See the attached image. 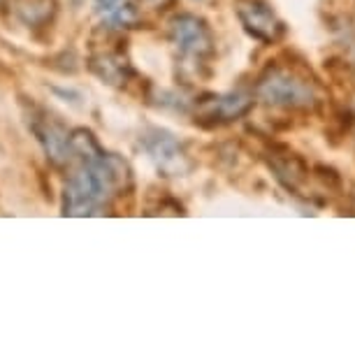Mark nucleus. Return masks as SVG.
Wrapping results in <instances>:
<instances>
[{"label":"nucleus","instance_id":"4","mask_svg":"<svg viewBox=\"0 0 355 355\" xmlns=\"http://www.w3.org/2000/svg\"><path fill=\"white\" fill-rule=\"evenodd\" d=\"M172 37L179 49L193 58H205L214 51L211 33L202 19L193 15H182L172 21Z\"/></svg>","mask_w":355,"mask_h":355},{"label":"nucleus","instance_id":"1","mask_svg":"<svg viewBox=\"0 0 355 355\" xmlns=\"http://www.w3.org/2000/svg\"><path fill=\"white\" fill-rule=\"evenodd\" d=\"M114 170L105 153L84 158V167L70 179L68 186V214H96L105 205L114 186Z\"/></svg>","mask_w":355,"mask_h":355},{"label":"nucleus","instance_id":"5","mask_svg":"<svg viewBox=\"0 0 355 355\" xmlns=\"http://www.w3.org/2000/svg\"><path fill=\"white\" fill-rule=\"evenodd\" d=\"M146 149H149L151 158L156 160V165L165 174H184L189 170L186 153L182 151V146L177 144V139L172 135H167V132H156V135L146 142Z\"/></svg>","mask_w":355,"mask_h":355},{"label":"nucleus","instance_id":"7","mask_svg":"<svg viewBox=\"0 0 355 355\" xmlns=\"http://www.w3.org/2000/svg\"><path fill=\"white\" fill-rule=\"evenodd\" d=\"M98 5H100V8H103L105 12H112V15H114V12L121 8V0H98Z\"/></svg>","mask_w":355,"mask_h":355},{"label":"nucleus","instance_id":"2","mask_svg":"<svg viewBox=\"0 0 355 355\" xmlns=\"http://www.w3.org/2000/svg\"><path fill=\"white\" fill-rule=\"evenodd\" d=\"M256 93L263 103L272 107H288V110H309L318 103L316 89L309 79L295 75L293 70L270 65L258 79Z\"/></svg>","mask_w":355,"mask_h":355},{"label":"nucleus","instance_id":"6","mask_svg":"<svg viewBox=\"0 0 355 355\" xmlns=\"http://www.w3.org/2000/svg\"><path fill=\"white\" fill-rule=\"evenodd\" d=\"M253 107V100L244 93H223V96H214L211 100L200 105V116L211 119L216 123L232 121V119L244 116Z\"/></svg>","mask_w":355,"mask_h":355},{"label":"nucleus","instance_id":"3","mask_svg":"<svg viewBox=\"0 0 355 355\" xmlns=\"http://www.w3.org/2000/svg\"><path fill=\"white\" fill-rule=\"evenodd\" d=\"M237 17L244 28L260 42H274L284 33V24L277 19L270 5L260 0H237Z\"/></svg>","mask_w":355,"mask_h":355}]
</instances>
